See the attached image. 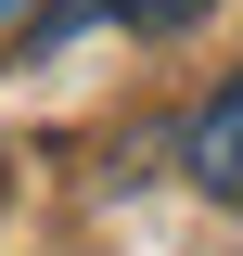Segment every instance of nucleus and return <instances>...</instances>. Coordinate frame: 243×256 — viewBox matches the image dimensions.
<instances>
[{"instance_id":"1","label":"nucleus","mask_w":243,"mask_h":256,"mask_svg":"<svg viewBox=\"0 0 243 256\" xmlns=\"http://www.w3.org/2000/svg\"><path fill=\"white\" fill-rule=\"evenodd\" d=\"M180 166L218 192V205H243V64L218 77L205 102H192V128H180Z\"/></svg>"},{"instance_id":"2","label":"nucleus","mask_w":243,"mask_h":256,"mask_svg":"<svg viewBox=\"0 0 243 256\" xmlns=\"http://www.w3.org/2000/svg\"><path fill=\"white\" fill-rule=\"evenodd\" d=\"M116 13H128V26H141V38H166V26H192L205 0H116Z\"/></svg>"},{"instance_id":"3","label":"nucleus","mask_w":243,"mask_h":256,"mask_svg":"<svg viewBox=\"0 0 243 256\" xmlns=\"http://www.w3.org/2000/svg\"><path fill=\"white\" fill-rule=\"evenodd\" d=\"M0 13H26V0H0Z\"/></svg>"}]
</instances>
